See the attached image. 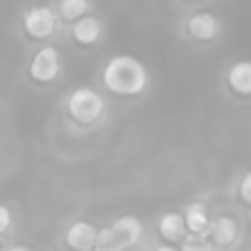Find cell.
I'll list each match as a JSON object with an SVG mask.
<instances>
[{
  "label": "cell",
  "mask_w": 251,
  "mask_h": 251,
  "mask_svg": "<svg viewBox=\"0 0 251 251\" xmlns=\"http://www.w3.org/2000/svg\"><path fill=\"white\" fill-rule=\"evenodd\" d=\"M101 79H103V86L118 96H138L148 86L146 67L136 57H128V54H118L108 59Z\"/></svg>",
  "instance_id": "cell-1"
},
{
  "label": "cell",
  "mask_w": 251,
  "mask_h": 251,
  "mask_svg": "<svg viewBox=\"0 0 251 251\" xmlns=\"http://www.w3.org/2000/svg\"><path fill=\"white\" fill-rule=\"evenodd\" d=\"M141 234H143V224L136 217H121L118 222H113V226H108L103 231H96V244L108 246L113 251H121L126 246L136 244L141 239Z\"/></svg>",
  "instance_id": "cell-2"
},
{
  "label": "cell",
  "mask_w": 251,
  "mask_h": 251,
  "mask_svg": "<svg viewBox=\"0 0 251 251\" xmlns=\"http://www.w3.org/2000/svg\"><path fill=\"white\" fill-rule=\"evenodd\" d=\"M67 111L76 123H94L101 118L103 113V99L89 89V86H79L69 94L67 99Z\"/></svg>",
  "instance_id": "cell-3"
},
{
  "label": "cell",
  "mask_w": 251,
  "mask_h": 251,
  "mask_svg": "<svg viewBox=\"0 0 251 251\" xmlns=\"http://www.w3.org/2000/svg\"><path fill=\"white\" fill-rule=\"evenodd\" d=\"M23 27L30 37L35 40H45L50 37L54 30H57V15L52 8L47 5H37V8H30L23 18Z\"/></svg>",
  "instance_id": "cell-4"
},
{
  "label": "cell",
  "mask_w": 251,
  "mask_h": 251,
  "mask_svg": "<svg viewBox=\"0 0 251 251\" xmlns=\"http://www.w3.org/2000/svg\"><path fill=\"white\" fill-rule=\"evenodd\" d=\"M30 76L42 84L54 81L59 76V52L54 47H42L30 64Z\"/></svg>",
  "instance_id": "cell-5"
},
{
  "label": "cell",
  "mask_w": 251,
  "mask_h": 251,
  "mask_svg": "<svg viewBox=\"0 0 251 251\" xmlns=\"http://www.w3.org/2000/svg\"><path fill=\"white\" fill-rule=\"evenodd\" d=\"M219 30H222V25H219V20H217L212 13H197V15H192L190 23H187L190 37H195V40H200V42L214 40V37L219 35Z\"/></svg>",
  "instance_id": "cell-6"
},
{
  "label": "cell",
  "mask_w": 251,
  "mask_h": 251,
  "mask_svg": "<svg viewBox=\"0 0 251 251\" xmlns=\"http://www.w3.org/2000/svg\"><path fill=\"white\" fill-rule=\"evenodd\" d=\"M96 244V226L89 222H74L67 229V246L74 251H89Z\"/></svg>",
  "instance_id": "cell-7"
},
{
  "label": "cell",
  "mask_w": 251,
  "mask_h": 251,
  "mask_svg": "<svg viewBox=\"0 0 251 251\" xmlns=\"http://www.w3.org/2000/svg\"><path fill=\"white\" fill-rule=\"evenodd\" d=\"M207 231H209V236H212L214 244L229 246V244H234V239H236V234H239V226H236V222H234L231 217H219V219L209 222Z\"/></svg>",
  "instance_id": "cell-8"
},
{
  "label": "cell",
  "mask_w": 251,
  "mask_h": 251,
  "mask_svg": "<svg viewBox=\"0 0 251 251\" xmlns=\"http://www.w3.org/2000/svg\"><path fill=\"white\" fill-rule=\"evenodd\" d=\"M99 37H101V23L96 18H86L84 15V18L74 20V40L79 45H84V47L96 45Z\"/></svg>",
  "instance_id": "cell-9"
},
{
  "label": "cell",
  "mask_w": 251,
  "mask_h": 251,
  "mask_svg": "<svg viewBox=\"0 0 251 251\" xmlns=\"http://www.w3.org/2000/svg\"><path fill=\"white\" fill-rule=\"evenodd\" d=\"M226 81H229V86H231L236 94L249 96V94H251V64H249V62H236V64L229 69Z\"/></svg>",
  "instance_id": "cell-10"
},
{
  "label": "cell",
  "mask_w": 251,
  "mask_h": 251,
  "mask_svg": "<svg viewBox=\"0 0 251 251\" xmlns=\"http://www.w3.org/2000/svg\"><path fill=\"white\" fill-rule=\"evenodd\" d=\"M182 219H185V226H187L192 234H200V236H204V234H207L209 214H207V207H204V204H200V202L190 204Z\"/></svg>",
  "instance_id": "cell-11"
},
{
  "label": "cell",
  "mask_w": 251,
  "mask_h": 251,
  "mask_svg": "<svg viewBox=\"0 0 251 251\" xmlns=\"http://www.w3.org/2000/svg\"><path fill=\"white\" fill-rule=\"evenodd\" d=\"M158 226H160V236H163L165 241H182V236L187 234L185 219H182V214H177V212L165 214Z\"/></svg>",
  "instance_id": "cell-12"
},
{
  "label": "cell",
  "mask_w": 251,
  "mask_h": 251,
  "mask_svg": "<svg viewBox=\"0 0 251 251\" xmlns=\"http://www.w3.org/2000/svg\"><path fill=\"white\" fill-rule=\"evenodd\" d=\"M89 13V0H59V15L69 23L84 18Z\"/></svg>",
  "instance_id": "cell-13"
},
{
  "label": "cell",
  "mask_w": 251,
  "mask_h": 251,
  "mask_svg": "<svg viewBox=\"0 0 251 251\" xmlns=\"http://www.w3.org/2000/svg\"><path fill=\"white\" fill-rule=\"evenodd\" d=\"M182 251H212V246L207 244L204 236L190 234V236H182Z\"/></svg>",
  "instance_id": "cell-14"
},
{
  "label": "cell",
  "mask_w": 251,
  "mask_h": 251,
  "mask_svg": "<svg viewBox=\"0 0 251 251\" xmlns=\"http://www.w3.org/2000/svg\"><path fill=\"white\" fill-rule=\"evenodd\" d=\"M239 192H241V200L249 204V202H251V175H244V180H241V190H239Z\"/></svg>",
  "instance_id": "cell-15"
},
{
  "label": "cell",
  "mask_w": 251,
  "mask_h": 251,
  "mask_svg": "<svg viewBox=\"0 0 251 251\" xmlns=\"http://www.w3.org/2000/svg\"><path fill=\"white\" fill-rule=\"evenodd\" d=\"M8 226H10V209L0 204V234H3Z\"/></svg>",
  "instance_id": "cell-16"
},
{
  "label": "cell",
  "mask_w": 251,
  "mask_h": 251,
  "mask_svg": "<svg viewBox=\"0 0 251 251\" xmlns=\"http://www.w3.org/2000/svg\"><path fill=\"white\" fill-rule=\"evenodd\" d=\"M89 251H113V249H108V246H99V244H96V246L89 249Z\"/></svg>",
  "instance_id": "cell-17"
},
{
  "label": "cell",
  "mask_w": 251,
  "mask_h": 251,
  "mask_svg": "<svg viewBox=\"0 0 251 251\" xmlns=\"http://www.w3.org/2000/svg\"><path fill=\"white\" fill-rule=\"evenodd\" d=\"M155 251H177V249H173V246H158Z\"/></svg>",
  "instance_id": "cell-18"
},
{
  "label": "cell",
  "mask_w": 251,
  "mask_h": 251,
  "mask_svg": "<svg viewBox=\"0 0 251 251\" xmlns=\"http://www.w3.org/2000/svg\"><path fill=\"white\" fill-rule=\"evenodd\" d=\"M10 251H30V249H27V246H13Z\"/></svg>",
  "instance_id": "cell-19"
}]
</instances>
